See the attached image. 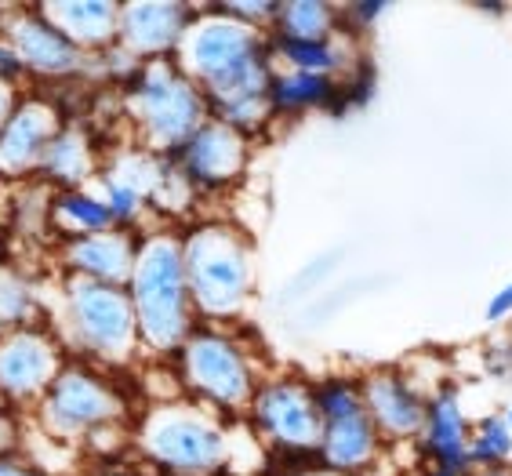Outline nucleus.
I'll use <instances>...</instances> for the list:
<instances>
[{
  "label": "nucleus",
  "mask_w": 512,
  "mask_h": 476,
  "mask_svg": "<svg viewBox=\"0 0 512 476\" xmlns=\"http://www.w3.org/2000/svg\"><path fill=\"white\" fill-rule=\"evenodd\" d=\"M378 447V429L367 418V411L338 422H327L324 437H320V462L331 469H356L367 466Z\"/></svg>",
  "instance_id": "a211bd4d"
},
{
  "label": "nucleus",
  "mask_w": 512,
  "mask_h": 476,
  "mask_svg": "<svg viewBox=\"0 0 512 476\" xmlns=\"http://www.w3.org/2000/svg\"><path fill=\"white\" fill-rule=\"evenodd\" d=\"M182 269H186L189 302H197L207 313H226L244 298L251 284L247 251L226 229H197L182 248Z\"/></svg>",
  "instance_id": "7ed1b4c3"
},
{
  "label": "nucleus",
  "mask_w": 512,
  "mask_h": 476,
  "mask_svg": "<svg viewBox=\"0 0 512 476\" xmlns=\"http://www.w3.org/2000/svg\"><path fill=\"white\" fill-rule=\"evenodd\" d=\"M505 422H509V426H512V411H509V418H505Z\"/></svg>",
  "instance_id": "7c9ffc66"
},
{
  "label": "nucleus",
  "mask_w": 512,
  "mask_h": 476,
  "mask_svg": "<svg viewBox=\"0 0 512 476\" xmlns=\"http://www.w3.org/2000/svg\"><path fill=\"white\" fill-rule=\"evenodd\" d=\"M11 117V84H0V128Z\"/></svg>",
  "instance_id": "c85d7f7f"
},
{
  "label": "nucleus",
  "mask_w": 512,
  "mask_h": 476,
  "mask_svg": "<svg viewBox=\"0 0 512 476\" xmlns=\"http://www.w3.org/2000/svg\"><path fill=\"white\" fill-rule=\"evenodd\" d=\"M135 240L120 229L91 233V237H73L66 244V262L77 269V277L128 288L131 266H135Z\"/></svg>",
  "instance_id": "4468645a"
},
{
  "label": "nucleus",
  "mask_w": 512,
  "mask_h": 476,
  "mask_svg": "<svg viewBox=\"0 0 512 476\" xmlns=\"http://www.w3.org/2000/svg\"><path fill=\"white\" fill-rule=\"evenodd\" d=\"M182 357H186V382L207 400L222 407H240L251 393L247 382V364L229 338L218 335H189L182 342Z\"/></svg>",
  "instance_id": "6e6552de"
},
{
  "label": "nucleus",
  "mask_w": 512,
  "mask_h": 476,
  "mask_svg": "<svg viewBox=\"0 0 512 476\" xmlns=\"http://www.w3.org/2000/svg\"><path fill=\"white\" fill-rule=\"evenodd\" d=\"M338 99V84L324 73H298L291 70L287 77L269 80V110L295 113L306 106H327Z\"/></svg>",
  "instance_id": "412c9836"
},
{
  "label": "nucleus",
  "mask_w": 512,
  "mask_h": 476,
  "mask_svg": "<svg viewBox=\"0 0 512 476\" xmlns=\"http://www.w3.org/2000/svg\"><path fill=\"white\" fill-rule=\"evenodd\" d=\"M91 168H95L91 139L77 128H62L37 164L40 179L59 182L62 189H80L91 179Z\"/></svg>",
  "instance_id": "6ab92c4d"
},
{
  "label": "nucleus",
  "mask_w": 512,
  "mask_h": 476,
  "mask_svg": "<svg viewBox=\"0 0 512 476\" xmlns=\"http://www.w3.org/2000/svg\"><path fill=\"white\" fill-rule=\"evenodd\" d=\"M335 11L327 4H276V22L284 40H324Z\"/></svg>",
  "instance_id": "4be33fe9"
},
{
  "label": "nucleus",
  "mask_w": 512,
  "mask_h": 476,
  "mask_svg": "<svg viewBox=\"0 0 512 476\" xmlns=\"http://www.w3.org/2000/svg\"><path fill=\"white\" fill-rule=\"evenodd\" d=\"M51 222L62 226L66 233H73V237H91V233L117 229L106 200L91 197L84 189H59L55 200H51Z\"/></svg>",
  "instance_id": "aec40b11"
},
{
  "label": "nucleus",
  "mask_w": 512,
  "mask_h": 476,
  "mask_svg": "<svg viewBox=\"0 0 512 476\" xmlns=\"http://www.w3.org/2000/svg\"><path fill=\"white\" fill-rule=\"evenodd\" d=\"M512 451V437H509V422L505 418H487L476 433L473 447H469V458L476 462H498Z\"/></svg>",
  "instance_id": "a878e982"
},
{
  "label": "nucleus",
  "mask_w": 512,
  "mask_h": 476,
  "mask_svg": "<svg viewBox=\"0 0 512 476\" xmlns=\"http://www.w3.org/2000/svg\"><path fill=\"white\" fill-rule=\"evenodd\" d=\"M59 371V349L48 335L15 328L11 335L0 338V400L4 404L40 400Z\"/></svg>",
  "instance_id": "0eeeda50"
},
{
  "label": "nucleus",
  "mask_w": 512,
  "mask_h": 476,
  "mask_svg": "<svg viewBox=\"0 0 512 476\" xmlns=\"http://www.w3.org/2000/svg\"><path fill=\"white\" fill-rule=\"evenodd\" d=\"M178 157V171L186 175L189 186H207V189H218L233 182L244 168V157H247V142H244V131L229 128V124H207L200 128L186 146L175 153Z\"/></svg>",
  "instance_id": "9d476101"
},
{
  "label": "nucleus",
  "mask_w": 512,
  "mask_h": 476,
  "mask_svg": "<svg viewBox=\"0 0 512 476\" xmlns=\"http://www.w3.org/2000/svg\"><path fill=\"white\" fill-rule=\"evenodd\" d=\"M11 422H4V407H0V455H4V451H8L11 447Z\"/></svg>",
  "instance_id": "c756f323"
},
{
  "label": "nucleus",
  "mask_w": 512,
  "mask_h": 476,
  "mask_svg": "<svg viewBox=\"0 0 512 476\" xmlns=\"http://www.w3.org/2000/svg\"><path fill=\"white\" fill-rule=\"evenodd\" d=\"M128 298L135 328L153 349H178L189 338V288L182 248L175 240H149L135 251Z\"/></svg>",
  "instance_id": "f257e3e1"
},
{
  "label": "nucleus",
  "mask_w": 512,
  "mask_h": 476,
  "mask_svg": "<svg viewBox=\"0 0 512 476\" xmlns=\"http://www.w3.org/2000/svg\"><path fill=\"white\" fill-rule=\"evenodd\" d=\"M33 313V291L30 284L11 273V269H0V328H22Z\"/></svg>",
  "instance_id": "393cba45"
},
{
  "label": "nucleus",
  "mask_w": 512,
  "mask_h": 476,
  "mask_svg": "<svg viewBox=\"0 0 512 476\" xmlns=\"http://www.w3.org/2000/svg\"><path fill=\"white\" fill-rule=\"evenodd\" d=\"M62 131L59 110L51 102H22L0 128V175H26L37 171L44 149Z\"/></svg>",
  "instance_id": "9b49d317"
},
{
  "label": "nucleus",
  "mask_w": 512,
  "mask_h": 476,
  "mask_svg": "<svg viewBox=\"0 0 512 476\" xmlns=\"http://www.w3.org/2000/svg\"><path fill=\"white\" fill-rule=\"evenodd\" d=\"M8 48L19 55L22 70L40 73V77H66V73H77L84 66V51L66 33L55 30L40 11L11 22Z\"/></svg>",
  "instance_id": "f8f14e48"
},
{
  "label": "nucleus",
  "mask_w": 512,
  "mask_h": 476,
  "mask_svg": "<svg viewBox=\"0 0 512 476\" xmlns=\"http://www.w3.org/2000/svg\"><path fill=\"white\" fill-rule=\"evenodd\" d=\"M255 422L284 451H309L324 437V418L316 411L313 393L295 382L262 389L255 397Z\"/></svg>",
  "instance_id": "1a4fd4ad"
},
{
  "label": "nucleus",
  "mask_w": 512,
  "mask_h": 476,
  "mask_svg": "<svg viewBox=\"0 0 512 476\" xmlns=\"http://www.w3.org/2000/svg\"><path fill=\"white\" fill-rule=\"evenodd\" d=\"M0 476H44L40 469H33L26 458H15V455H0Z\"/></svg>",
  "instance_id": "bb28decb"
},
{
  "label": "nucleus",
  "mask_w": 512,
  "mask_h": 476,
  "mask_svg": "<svg viewBox=\"0 0 512 476\" xmlns=\"http://www.w3.org/2000/svg\"><path fill=\"white\" fill-rule=\"evenodd\" d=\"M37 11L55 30L66 33L80 51L95 48L102 55V48H113L117 40V4H44Z\"/></svg>",
  "instance_id": "dca6fc26"
},
{
  "label": "nucleus",
  "mask_w": 512,
  "mask_h": 476,
  "mask_svg": "<svg viewBox=\"0 0 512 476\" xmlns=\"http://www.w3.org/2000/svg\"><path fill=\"white\" fill-rule=\"evenodd\" d=\"M364 397V411L367 418L375 422V429L382 433H396V437H407L414 429L425 426V404L418 393H411L400 375H375L367 378V386L360 389Z\"/></svg>",
  "instance_id": "2eb2a0df"
},
{
  "label": "nucleus",
  "mask_w": 512,
  "mask_h": 476,
  "mask_svg": "<svg viewBox=\"0 0 512 476\" xmlns=\"http://www.w3.org/2000/svg\"><path fill=\"white\" fill-rule=\"evenodd\" d=\"M189 30V8L182 4H131L120 8L117 40L120 51H128L135 62L160 59V51H171Z\"/></svg>",
  "instance_id": "ddd939ff"
},
{
  "label": "nucleus",
  "mask_w": 512,
  "mask_h": 476,
  "mask_svg": "<svg viewBox=\"0 0 512 476\" xmlns=\"http://www.w3.org/2000/svg\"><path fill=\"white\" fill-rule=\"evenodd\" d=\"M142 444L157 466L178 469V473H207L218 469L226 458V437L211 422L186 411H157L153 422L142 429Z\"/></svg>",
  "instance_id": "39448f33"
},
{
  "label": "nucleus",
  "mask_w": 512,
  "mask_h": 476,
  "mask_svg": "<svg viewBox=\"0 0 512 476\" xmlns=\"http://www.w3.org/2000/svg\"><path fill=\"white\" fill-rule=\"evenodd\" d=\"M509 313H512V284H505V288L491 298V306H487V317L502 320V317H509Z\"/></svg>",
  "instance_id": "cd10ccee"
},
{
  "label": "nucleus",
  "mask_w": 512,
  "mask_h": 476,
  "mask_svg": "<svg viewBox=\"0 0 512 476\" xmlns=\"http://www.w3.org/2000/svg\"><path fill=\"white\" fill-rule=\"evenodd\" d=\"M313 400H316L320 418H324V426L327 422H338V418H349V415H360V411H364L360 386L345 382V378H331V382H324V386L313 393Z\"/></svg>",
  "instance_id": "b1692460"
},
{
  "label": "nucleus",
  "mask_w": 512,
  "mask_h": 476,
  "mask_svg": "<svg viewBox=\"0 0 512 476\" xmlns=\"http://www.w3.org/2000/svg\"><path fill=\"white\" fill-rule=\"evenodd\" d=\"M120 411L117 393L84 367H62L40 397V415L55 433H95L120 418Z\"/></svg>",
  "instance_id": "423d86ee"
},
{
  "label": "nucleus",
  "mask_w": 512,
  "mask_h": 476,
  "mask_svg": "<svg viewBox=\"0 0 512 476\" xmlns=\"http://www.w3.org/2000/svg\"><path fill=\"white\" fill-rule=\"evenodd\" d=\"M276 51L291 62V70L298 73H324L327 70H338V48L335 44H327V40H276Z\"/></svg>",
  "instance_id": "5701e85b"
},
{
  "label": "nucleus",
  "mask_w": 512,
  "mask_h": 476,
  "mask_svg": "<svg viewBox=\"0 0 512 476\" xmlns=\"http://www.w3.org/2000/svg\"><path fill=\"white\" fill-rule=\"evenodd\" d=\"M124 91H128V106H135L146 128L149 146H157L160 153H178L200 131V120L207 113L204 91L168 55L138 62L124 80Z\"/></svg>",
  "instance_id": "f03ea898"
},
{
  "label": "nucleus",
  "mask_w": 512,
  "mask_h": 476,
  "mask_svg": "<svg viewBox=\"0 0 512 476\" xmlns=\"http://www.w3.org/2000/svg\"><path fill=\"white\" fill-rule=\"evenodd\" d=\"M69 298V324L77 335L80 349L95 357H124L135 338V309H131L128 288H113L99 280L73 277L66 284Z\"/></svg>",
  "instance_id": "20e7f679"
},
{
  "label": "nucleus",
  "mask_w": 512,
  "mask_h": 476,
  "mask_svg": "<svg viewBox=\"0 0 512 476\" xmlns=\"http://www.w3.org/2000/svg\"><path fill=\"white\" fill-rule=\"evenodd\" d=\"M425 447L436 455L440 462V476H458L465 473V466L473 462L469 458V447H465V422L462 411H458V400L454 393H444L433 407H425Z\"/></svg>",
  "instance_id": "f3484780"
},
{
  "label": "nucleus",
  "mask_w": 512,
  "mask_h": 476,
  "mask_svg": "<svg viewBox=\"0 0 512 476\" xmlns=\"http://www.w3.org/2000/svg\"><path fill=\"white\" fill-rule=\"evenodd\" d=\"M0 407H4V400H0Z\"/></svg>",
  "instance_id": "2f4dec72"
},
{
  "label": "nucleus",
  "mask_w": 512,
  "mask_h": 476,
  "mask_svg": "<svg viewBox=\"0 0 512 476\" xmlns=\"http://www.w3.org/2000/svg\"><path fill=\"white\" fill-rule=\"evenodd\" d=\"M302 476H306V473H302ZM313 476H316V473H313Z\"/></svg>",
  "instance_id": "473e14b6"
}]
</instances>
